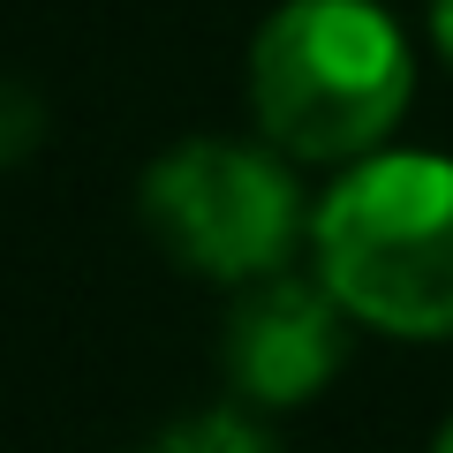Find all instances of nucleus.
<instances>
[{
    "label": "nucleus",
    "instance_id": "1",
    "mask_svg": "<svg viewBox=\"0 0 453 453\" xmlns=\"http://www.w3.org/2000/svg\"><path fill=\"white\" fill-rule=\"evenodd\" d=\"M310 257L356 325L453 340V159L363 151L310 211Z\"/></svg>",
    "mask_w": 453,
    "mask_h": 453
},
{
    "label": "nucleus",
    "instance_id": "3",
    "mask_svg": "<svg viewBox=\"0 0 453 453\" xmlns=\"http://www.w3.org/2000/svg\"><path fill=\"white\" fill-rule=\"evenodd\" d=\"M144 226L189 273L250 288L310 242V204L280 144L189 136L144 174Z\"/></svg>",
    "mask_w": 453,
    "mask_h": 453
},
{
    "label": "nucleus",
    "instance_id": "7",
    "mask_svg": "<svg viewBox=\"0 0 453 453\" xmlns=\"http://www.w3.org/2000/svg\"><path fill=\"white\" fill-rule=\"evenodd\" d=\"M431 453H453V416H446V431H438V446Z\"/></svg>",
    "mask_w": 453,
    "mask_h": 453
},
{
    "label": "nucleus",
    "instance_id": "5",
    "mask_svg": "<svg viewBox=\"0 0 453 453\" xmlns=\"http://www.w3.org/2000/svg\"><path fill=\"white\" fill-rule=\"evenodd\" d=\"M151 453H273L257 423H242L234 408H204V416H181L151 438Z\"/></svg>",
    "mask_w": 453,
    "mask_h": 453
},
{
    "label": "nucleus",
    "instance_id": "4",
    "mask_svg": "<svg viewBox=\"0 0 453 453\" xmlns=\"http://www.w3.org/2000/svg\"><path fill=\"white\" fill-rule=\"evenodd\" d=\"M340 356H348V310L325 280L303 273H265L234 295L226 310V333H219V363H226V386L257 408H295L310 393L333 386Z\"/></svg>",
    "mask_w": 453,
    "mask_h": 453
},
{
    "label": "nucleus",
    "instance_id": "6",
    "mask_svg": "<svg viewBox=\"0 0 453 453\" xmlns=\"http://www.w3.org/2000/svg\"><path fill=\"white\" fill-rule=\"evenodd\" d=\"M431 38H438V53L453 61V0H431Z\"/></svg>",
    "mask_w": 453,
    "mask_h": 453
},
{
    "label": "nucleus",
    "instance_id": "2",
    "mask_svg": "<svg viewBox=\"0 0 453 453\" xmlns=\"http://www.w3.org/2000/svg\"><path fill=\"white\" fill-rule=\"evenodd\" d=\"M416 91L401 23L378 0H288L250 46V106L288 159H363L393 136Z\"/></svg>",
    "mask_w": 453,
    "mask_h": 453
}]
</instances>
